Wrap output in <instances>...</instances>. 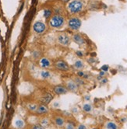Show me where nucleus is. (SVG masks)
Returning <instances> with one entry per match:
<instances>
[{
  "instance_id": "aec40b11",
  "label": "nucleus",
  "mask_w": 127,
  "mask_h": 129,
  "mask_svg": "<svg viewBox=\"0 0 127 129\" xmlns=\"http://www.w3.org/2000/svg\"><path fill=\"white\" fill-rule=\"evenodd\" d=\"M77 126L74 122H72L71 121H66V124L64 125L65 129H76Z\"/></svg>"
},
{
  "instance_id": "7ed1b4c3",
  "label": "nucleus",
  "mask_w": 127,
  "mask_h": 129,
  "mask_svg": "<svg viewBox=\"0 0 127 129\" xmlns=\"http://www.w3.org/2000/svg\"><path fill=\"white\" fill-rule=\"evenodd\" d=\"M53 68L62 72H68L70 70L69 64L63 59H57L53 62Z\"/></svg>"
},
{
  "instance_id": "a878e982",
  "label": "nucleus",
  "mask_w": 127,
  "mask_h": 129,
  "mask_svg": "<svg viewBox=\"0 0 127 129\" xmlns=\"http://www.w3.org/2000/svg\"><path fill=\"white\" fill-rule=\"evenodd\" d=\"M76 129H87V126L84 124H80L77 126Z\"/></svg>"
},
{
  "instance_id": "6e6552de",
  "label": "nucleus",
  "mask_w": 127,
  "mask_h": 129,
  "mask_svg": "<svg viewBox=\"0 0 127 129\" xmlns=\"http://www.w3.org/2000/svg\"><path fill=\"white\" fill-rule=\"evenodd\" d=\"M66 87L67 88L68 91L72 93H77L79 89V86L76 83L73 79H67L66 81Z\"/></svg>"
},
{
  "instance_id": "b1692460",
  "label": "nucleus",
  "mask_w": 127,
  "mask_h": 129,
  "mask_svg": "<svg viewBox=\"0 0 127 129\" xmlns=\"http://www.w3.org/2000/svg\"><path fill=\"white\" fill-rule=\"evenodd\" d=\"M74 81H75V82L76 83L80 86H84V84H85V82H84V79H81V78H80V77H76L74 79H73Z\"/></svg>"
},
{
  "instance_id": "f257e3e1",
  "label": "nucleus",
  "mask_w": 127,
  "mask_h": 129,
  "mask_svg": "<svg viewBox=\"0 0 127 129\" xmlns=\"http://www.w3.org/2000/svg\"><path fill=\"white\" fill-rule=\"evenodd\" d=\"M66 23L65 17L61 14H55L49 19V26L53 29H61Z\"/></svg>"
},
{
  "instance_id": "0eeeda50",
  "label": "nucleus",
  "mask_w": 127,
  "mask_h": 129,
  "mask_svg": "<svg viewBox=\"0 0 127 129\" xmlns=\"http://www.w3.org/2000/svg\"><path fill=\"white\" fill-rule=\"evenodd\" d=\"M33 30L37 34H41L46 30V24L42 21H36L33 25Z\"/></svg>"
},
{
  "instance_id": "f8f14e48",
  "label": "nucleus",
  "mask_w": 127,
  "mask_h": 129,
  "mask_svg": "<svg viewBox=\"0 0 127 129\" xmlns=\"http://www.w3.org/2000/svg\"><path fill=\"white\" fill-rule=\"evenodd\" d=\"M39 76L43 80H48L52 78V72L49 69H41L40 71Z\"/></svg>"
},
{
  "instance_id": "f03ea898",
  "label": "nucleus",
  "mask_w": 127,
  "mask_h": 129,
  "mask_svg": "<svg viewBox=\"0 0 127 129\" xmlns=\"http://www.w3.org/2000/svg\"><path fill=\"white\" fill-rule=\"evenodd\" d=\"M84 9V4L81 0H71L66 5V10L70 14H77Z\"/></svg>"
},
{
  "instance_id": "4468645a",
  "label": "nucleus",
  "mask_w": 127,
  "mask_h": 129,
  "mask_svg": "<svg viewBox=\"0 0 127 129\" xmlns=\"http://www.w3.org/2000/svg\"><path fill=\"white\" fill-rule=\"evenodd\" d=\"M72 67H73L74 69L77 70V71H80V70H83L85 67V64L83 60H81L80 58L77 59L74 63L72 64Z\"/></svg>"
},
{
  "instance_id": "9b49d317",
  "label": "nucleus",
  "mask_w": 127,
  "mask_h": 129,
  "mask_svg": "<svg viewBox=\"0 0 127 129\" xmlns=\"http://www.w3.org/2000/svg\"><path fill=\"white\" fill-rule=\"evenodd\" d=\"M35 113L37 114H38V115L45 116V115H47L49 113V108H48V107L47 105L41 104L38 105V109H37V110H36Z\"/></svg>"
},
{
  "instance_id": "bb28decb",
  "label": "nucleus",
  "mask_w": 127,
  "mask_h": 129,
  "mask_svg": "<svg viewBox=\"0 0 127 129\" xmlns=\"http://www.w3.org/2000/svg\"><path fill=\"white\" fill-rule=\"evenodd\" d=\"M76 54L77 55V57H79V58H82V57H84V53L81 51H76Z\"/></svg>"
},
{
  "instance_id": "2eb2a0df",
  "label": "nucleus",
  "mask_w": 127,
  "mask_h": 129,
  "mask_svg": "<svg viewBox=\"0 0 127 129\" xmlns=\"http://www.w3.org/2000/svg\"><path fill=\"white\" fill-rule=\"evenodd\" d=\"M72 41H73L74 43H76L78 45H83L85 43L84 38L80 34H75L73 36H72Z\"/></svg>"
},
{
  "instance_id": "20e7f679",
  "label": "nucleus",
  "mask_w": 127,
  "mask_h": 129,
  "mask_svg": "<svg viewBox=\"0 0 127 129\" xmlns=\"http://www.w3.org/2000/svg\"><path fill=\"white\" fill-rule=\"evenodd\" d=\"M67 24H68V27L70 30L77 31L80 28L81 25H82V22H81V20L80 18L72 16L68 20Z\"/></svg>"
},
{
  "instance_id": "c756f323",
  "label": "nucleus",
  "mask_w": 127,
  "mask_h": 129,
  "mask_svg": "<svg viewBox=\"0 0 127 129\" xmlns=\"http://www.w3.org/2000/svg\"><path fill=\"white\" fill-rule=\"evenodd\" d=\"M90 99V95H86V96H84V100H85L86 101H89Z\"/></svg>"
},
{
  "instance_id": "4be33fe9",
  "label": "nucleus",
  "mask_w": 127,
  "mask_h": 129,
  "mask_svg": "<svg viewBox=\"0 0 127 129\" xmlns=\"http://www.w3.org/2000/svg\"><path fill=\"white\" fill-rule=\"evenodd\" d=\"M38 105H37L36 104H29L28 105V109L31 112H36V110L38 109Z\"/></svg>"
},
{
  "instance_id": "423d86ee",
  "label": "nucleus",
  "mask_w": 127,
  "mask_h": 129,
  "mask_svg": "<svg viewBox=\"0 0 127 129\" xmlns=\"http://www.w3.org/2000/svg\"><path fill=\"white\" fill-rule=\"evenodd\" d=\"M39 67L42 69H50L53 67V62L52 60L46 57H41L38 61Z\"/></svg>"
},
{
  "instance_id": "f3484780",
  "label": "nucleus",
  "mask_w": 127,
  "mask_h": 129,
  "mask_svg": "<svg viewBox=\"0 0 127 129\" xmlns=\"http://www.w3.org/2000/svg\"><path fill=\"white\" fill-rule=\"evenodd\" d=\"M105 127L106 129H118L119 128V126L118 124L114 122V121H107L105 124Z\"/></svg>"
},
{
  "instance_id": "393cba45",
  "label": "nucleus",
  "mask_w": 127,
  "mask_h": 129,
  "mask_svg": "<svg viewBox=\"0 0 127 129\" xmlns=\"http://www.w3.org/2000/svg\"><path fill=\"white\" fill-rule=\"evenodd\" d=\"M31 129H45V127L41 124L40 123H37L32 125Z\"/></svg>"
},
{
  "instance_id": "5701e85b",
  "label": "nucleus",
  "mask_w": 127,
  "mask_h": 129,
  "mask_svg": "<svg viewBox=\"0 0 127 129\" xmlns=\"http://www.w3.org/2000/svg\"><path fill=\"white\" fill-rule=\"evenodd\" d=\"M49 122H50L49 118L47 117H42V118L41 119V122H40V124H42V125L44 126V127H46L47 125L49 124Z\"/></svg>"
},
{
  "instance_id": "6ab92c4d",
  "label": "nucleus",
  "mask_w": 127,
  "mask_h": 129,
  "mask_svg": "<svg viewBox=\"0 0 127 129\" xmlns=\"http://www.w3.org/2000/svg\"><path fill=\"white\" fill-rule=\"evenodd\" d=\"M77 75L78 77L83 79H88L90 78V76L88 74H87V73L85 72H84L83 70H80V71H77Z\"/></svg>"
},
{
  "instance_id": "1a4fd4ad",
  "label": "nucleus",
  "mask_w": 127,
  "mask_h": 129,
  "mask_svg": "<svg viewBox=\"0 0 127 129\" xmlns=\"http://www.w3.org/2000/svg\"><path fill=\"white\" fill-rule=\"evenodd\" d=\"M53 93H55L56 95L58 96H62V95H65L68 93V89L66 87V86H63V85H56L53 87L52 89Z\"/></svg>"
},
{
  "instance_id": "c85d7f7f",
  "label": "nucleus",
  "mask_w": 127,
  "mask_h": 129,
  "mask_svg": "<svg viewBox=\"0 0 127 129\" xmlns=\"http://www.w3.org/2000/svg\"><path fill=\"white\" fill-rule=\"evenodd\" d=\"M101 82L102 84H105V83H107L108 82V79H106V78H102L101 79Z\"/></svg>"
},
{
  "instance_id": "39448f33",
  "label": "nucleus",
  "mask_w": 127,
  "mask_h": 129,
  "mask_svg": "<svg viewBox=\"0 0 127 129\" xmlns=\"http://www.w3.org/2000/svg\"><path fill=\"white\" fill-rule=\"evenodd\" d=\"M57 41L61 46H62V47H68L71 42V38L67 34L62 33L58 35Z\"/></svg>"
},
{
  "instance_id": "9d476101",
  "label": "nucleus",
  "mask_w": 127,
  "mask_h": 129,
  "mask_svg": "<svg viewBox=\"0 0 127 129\" xmlns=\"http://www.w3.org/2000/svg\"><path fill=\"white\" fill-rule=\"evenodd\" d=\"M53 122L57 127L62 128L64 127V125L66 124V119L62 115H56L53 117Z\"/></svg>"
},
{
  "instance_id": "a211bd4d",
  "label": "nucleus",
  "mask_w": 127,
  "mask_h": 129,
  "mask_svg": "<svg viewBox=\"0 0 127 129\" xmlns=\"http://www.w3.org/2000/svg\"><path fill=\"white\" fill-rule=\"evenodd\" d=\"M82 110L85 113H90L93 110V106L89 103H85L82 106Z\"/></svg>"
},
{
  "instance_id": "ddd939ff",
  "label": "nucleus",
  "mask_w": 127,
  "mask_h": 129,
  "mask_svg": "<svg viewBox=\"0 0 127 129\" xmlns=\"http://www.w3.org/2000/svg\"><path fill=\"white\" fill-rule=\"evenodd\" d=\"M13 126L16 129H23L26 127V123L23 119H21L20 117H17L14 120Z\"/></svg>"
},
{
  "instance_id": "cd10ccee",
  "label": "nucleus",
  "mask_w": 127,
  "mask_h": 129,
  "mask_svg": "<svg viewBox=\"0 0 127 129\" xmlns=\"http://www.w3.org/2000/svg\"><path fill=\"white\" fill-rule=\"evenodd\" d=\"M108 69H109V67H108V66H106V64H105V66H103L102 67H101V71H104V72H108Z\"/></svg>"
},
{
  "instance_id": "dca6fc26",
  "label": "nucleus",
  "mask_w": 127,
  "mask_h": 129,
  "mask_svg": "<svg viewBox=\"0 0 127 129\" xmlns=\"http://www.w3.org/2000/svg\"><path fill=\"white\" fill-rule=\"evenodd\" d=\"M53 99V96L49 94V93H47V94H45L41 99V104H45V105H48L51 101Z\"/></svg>"
},
{
  "instance_id": "412c9836",
  "label": "nucleus",
  "mask_w": 127,
  "mask_h": 129,
  "mask_svg": "<svg viewBox=\"0 0 127 129\" xmlns=\"http://www.w3.org/2000/svg\"><path fill=\"white\" fill-rule=\"evenodd\" d=\"M43 14H44V17L45 19H50V18L52 16V10L47 8V9H45V10H44Z\"/></svg>"
},
{
  "instance_id": "7c9ffc66",
  "label": "nucleus",
  "mask_w": 127,
  "mask_h": 129,
  "mask_svg": "<svg viewBox=\"0 0 127 129\" xmlns=\"http://www.w3.org/2000/svg\"><path fill=\"white\" fill-rule=\"evenodd\" d=\"M61 1V3H68L69 2H70L71 0H60Z\"/></svg>"
}]
</instances>
